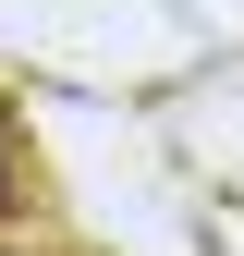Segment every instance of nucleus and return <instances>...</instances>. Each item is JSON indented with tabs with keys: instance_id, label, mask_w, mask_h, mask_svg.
Listing matches in <instances>:
<instances>
[{
	"instance_id": "nucleus-1",
	"label": "nucleus",
	"mask_w": 244,
	"mask_h": 256,
	"mask_svg": "<svg viewBox=\"0 0 244 256\" xmlns=\"http://www.w3.org/2000/svg\"><path fill=\"white\" fill-rule=\"evenodd\" d=\"M0 208H24V196H12V134H0Z\"/></svg>"
}]
</instances>
